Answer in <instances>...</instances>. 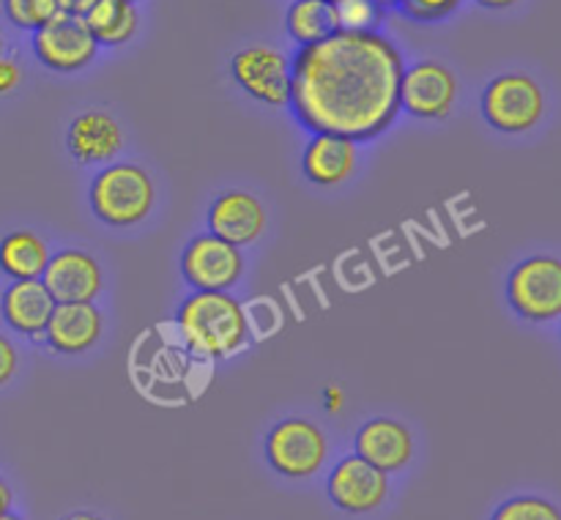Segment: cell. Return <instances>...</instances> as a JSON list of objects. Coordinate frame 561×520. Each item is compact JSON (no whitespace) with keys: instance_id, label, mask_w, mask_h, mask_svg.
Returning <instances> with one entry per match:
<instances>
[{"instance_id":"31","label":"cell","mask_w":561,"mask_h":520,"mask_svg":"<svg viewBox=\"0 0 561 520\" xmlns=\"http://www.w3.org/2000/svg\"><path fill=\"white\" fill-rule=\"evenodd\" d=\"M340 403H343V397H340V394H337V389L332 386V389H329V408L334 411V408H337Z\"/></svg>"},{"instance_id":"16","label":"cell","mask_w":561,"mask_h":520,"mask_svg":"<svg viewBox=\"0 0 561 520\" xmlns=\"http://www.w3.org/2000/svg\"><path fill=\"white\" fill-rule=\"evenodd\" d=\"M102 326L104 317L93 301H88V304H55L44 334H47V343L60 354H82L91 345H96V339L102 337Z\"/></svg>"},{"instance_id":"33","label":"cell","mask_w":561,"mask_h":520,"mask_svg":"<svg viewBox=\"0 0 561 520\" xmlns=\"http://www.w3.org/2000/svg\"><path fill=\"white\" fill-rule=\"evenodd\" d=\"M378 3H381V5H387V3H394V0H378Z\"/></svg>"},{"instance_id":"24","label":"cell","mask_w":561,"mask_h":520,"mask_svg":"<svg viewBox=\"0 0 561 520\" xmlns=\"http://www.w3.org/2000/svg\"><path fill=\"white\" fill-rule=\"evenodd\" d=\"M381 11L383 5L378 0H343V3H337L340 31H376L378 20H381Z\"/></svg>"},{"instance_id":"12","label":"cell","mask_w":561,"mask_h":520,"mask_svg":"<svg viewBox=\"0 0 561 520\" xmlns=\"http://www.w3.org/2000/svg\"><path fill=\"white\" fill-rule=\"evenodd\" d=\"M42 282L55 304H88L102 293V268L82 250H64L49 257Z\"/></svg>"},{"instance_id":"23","label":"cell","mask_w":561,"mask_h":520,"mask_svg":"<svg viewBox=\"0 0 561 520\" xmlns=\"http://www.w3.org/2000/svg\"><path fill=\"white\" fill-rule=\"evenodd\" d=\"M491 520H561L557 504L540 496H515L507 498L502 507L493 512Z\"/></svg>"},{"instance_id":"21","label":"cell","mask_w":561,"mask_h":520,"mask_svg":"<svg viewBox=\"0 0 561 520\" xmlns=\"http://www.w3.org/2000/svg\"><path fill=\"white\" fill-rule=\"evenodd\" d=\"M285 27L299 47L321 42L340 31L337 5L329 0H294L285 14Z\"/></svg>"},{"instance_id":"7","label":"cell","mask_w":561,"mask_h":520,"mask_svg":"<svg viewBox=\"0 0 561 520\" xmlns=\"http://www.w3.org/2000/svg\"><path fill=\"white\" fill-rule=\"evenodd\" d=\"M233 80L257 102L268 107H288L290 102V58L274 47L239 49L230 58Z\"/></svg>"},{"instance_id":"10","label":"cell","mask_w":561,"mask_h":520,"mask_svg":"<svg viewBox=\"0 0 561 520\" xmlns=\"http://www.w3.org/2000/svg\"><path fill=\"white\" fill-rule=\"evenodd\" d=\"M181 271L197 290H228L244 271L239 246L217 239L214 233L195 235L181 255Z\"/></svg>"},{"instance_id":"2","label":"cell","mask_w":561,"mask_h":520,"mask_svg":"<svg viewBox=\"0 0 561 520\" xmlns=\"http://www.w3.org/2000/svg\"><path fill=\"white\" fill-rule=\"evenodd\" d=\"M179 328L190 348L208 359L236 354L247 343V312L228 290H197L181 304Z\"/></svg>"},{"instance_id":"18","label":"cell","mask_w":561,"mask_h":520,"mask_svg":"<svg viewBox=\"0 0 561 520\" xmlns=\"http://www.w3.org/2000/svg\"><path fill=\"white\" fill-rule=\"evenodd\" d=\"M69 14L80 16L96 44H124L137 31V9L129 0H69Z\"/></svg>"},{"instance_id":"11","label":"cell","mask_w":561,"mask_h":520,"mask_svg":"<svg viewBox=\"0 0 561 520\" xmlns=\"http://www.w3.org/2000/svg\"><path fill=\"white\" fill-rule=\"evenodd\" d=\"M327 493L332 504L343 512L367 515L383 507L389 498V474L378 471L359 454L343 458L332 469L327 482Z\"/></svg>"},{"instance_id":"32","label":"cell","mask_w":561,"mask_h":520,"mask_svg":"<svg viewBox=\"0 0 561 520\" xmlns=\"http://www.w3.org/2000/svg\"><path fill=\"white\" fill-rule=\"evenodd\" d=\"M0 520H20V518H16V515H14V512H5V515H3V518H0Z\"/></svg>"},{"instance_id":"17","label":"cell","mask_w":561,"mask_h":520,"mask_svg":"<svg viewBox=\"0 0 561 520\" xmlns=\"http://www.w3.org/2000/svg\"><path fill=\"white\" fill-rule=\"evenodd\" d=\"M305 175L318 186H337L356 170V142L337 135H316L301 157Z\"/></svg>"},{"instance_id":"15","label":"cell","mask_w":561,"mask_h":520,"mask_svg":"<svg viewBox=\"0 0 561 520\" xmlns=\"http://www.w3.org/2000/svg\"><path fill=\"white\" fill-rule=\"evenodd\" d=\"M66 140H69L71 157L85 164H102L124 148V131L110 113L88 109L71 120Z\"/></svg>"},{"instance_id":"9","label":"cell","mask_w":561,"mask_h":520,"mask_svg":"<svg viewBox=\"0 0 561 520\" xmlns=\"http://www.w3.org/2000/svg\"><path fill=\"white\" fill-rule=\"evenodd\" d=\"M96 49L93 33L75 14H60L58 20L33 31V53L53 71L85 69L96 58Z\"/></svg>"},{"instance_id":"19","label":"cell","mask_w":561,"mask_h":520,"mask_svg":"<svg viewBox=\"0 0 561 520\" xmlns=\"http://www.w3.org/2000/svg\"><path fill=\"white\" fill-rule=\"evenodd\" d=\"M53 310L55 301L42 279H16L3 293V317L11 328L31 337L44 334Z\"/></svg>"},{"instance_id":"1","label":"cell","mask_w":561,"mask_h":520,"mask_svg":"<svg viewBox=\"0 0 561 520\" xmlns=\"http://www.w3.org/2000/svg\"><path fill=\"white\" fill-rule=\"evenodd\" d=\"M403 55L378 31H337L290 58V109L312 135L370 140L400 109Z\"/></svg>"},{"instance_id":"5","label":"cell","mask_w":561,"mask_h":520,"mask_svg":"<svg viewBox=\"0 0 561 520\" xmlns=\"http://www.w3.org/2000/svg\"><path fill=\"white\" fill-rule=\"evenodd\" d=\"M510 304L526 321L546 323L561 315V263L537 255L518 263L507 282Z\"/></svg>"},{"instance_id":"20","label":"cell","mask_w":561,"mask_h":520,"mask_svg":"<svg viewBox=\"0 0 561 520\" xmlns=\"http://www.w3.org/2000/svg\"><path fill=\"white\" fill-rule=\"evenodd\" d=\"M49 250L31 230H16L0 241V268L11 279H42L49 263Z\"/></svg>"},{"instance_id":"37","label":"cell","mask_w":561,"mask_h":520,"mask_svg":"<svg viewBox=\"0 0 561 520\" xmlns=\"http://www.w3.org/2000/svg\"><path fill=\"white\" fill-rule=\"evenodd\" d=\"M129 3H135V0H129Z\"/></svg>"},{"instance_id":"4","label":"cell","mask_w":561,"mask_h":520,"mask_svg":"<svg viewBox=\"0 0 561 520\" xmlns=\"http://www.w3.org/2000/svg\"><path fill=\"white\" fill-rule=\"evenodd\" d=\"M327 436L310 419H285L272 427L266 438V458L277 474L288 479H307L327 463Z\"/></svg>"},{"instance_id":"36","label":"cell","mask_w":561,"mask_h":520,"mask_svg":"<svg viewBox=\"0 0 561 520\" xmlns=\"http://www.w3.org/2000/svg\"><path fill=\"white\" fill-rule=\"evenodd\" d=\"M66 11H69V0H66Z\"/></svg>"},{"instance_id":"25","label":"cell","mask_w":561,"mask_h":520,"mask_svg":"<svg viewBox=\"0 0 561 520\" xmlns=\"http://www.w3.org/2000/svg\"><path fill=\"white\" fill-rule=\"evenodd\" d=\"M411 20L416 22H438L447 20L455 9L460 5V0H394Z\"/></svg>"},{"instance_id":"34","label":"cell","mask_w":561,"mask_h":520,"mask_svg":"<svg viewBox=\"0 0 561 520\" xmlns=\"http://www.w3.org/2000/svg\"><path fill=\"white\" fill-rule=\"evenodd\" d=\"M329 3H334V5H337V3H343V0H329Z\"/></svg>"},{"instance_id":"22","label":"cell","mask_w":561,"mask_h":520,"mask_svg":"<svg viewBox=\"0 0 561 520\" xmlns=\"http://www.w3.org/2000/svg\"><path fill=\"white\" fill-rule=\"evenodd\" d=\"M5 14L16 27L38 31L69 11H66V0H5Z\"/></svg>"},{"instance_id":"6","label":"cell","mask_w":561,"mask_h":520,"mask_svg":"<svg viewBox=\"0 0 561 520\" xmlns=\"http://www.w3.org/2000/svg\"><path fill=\"white\" fill-rule=\"evenodd\" d=\"M482 113L499 131H526L546 113L540 85L526 74H502L482 93Z\"/></svg>"},{"instance_id":"26","label":"cell","mask_w":561,"mask_h":520,"mask_svg":"<svg viewBox=\"0 0 561 520\" xmlns=\"http://www.w3.org/2000/svg\"><path fill=\"white\" fill-rule=\"evenodd\" d=\"M14 372H16V350L14 345H11V339H5L3 334H0V386L11 381Z\"/></svg>"},{"instance_id":"14","label":"cell","mask_w":561,"mask_h":520,"mask_svg":"<svg viewBox=\"0 0 561 520\" xmlns=\"http://www.w3.org/2000/svg\"><path fill=\"white\" fill-rule=\"evenodd\" d=\"M356 454L383 474L405 469L414 454V438L409 427L394 419H373L356 432Z\"/></svg>"},{"instance_id":"29","label":"cell","mask_w":561,"mask_h":520,"mask_svg":"<svg viewBox=\"0 0 561 520\" xmlns=\"http://www.w3.org/2000/svg\"><path fill=\"white\" fill-rule=\"evenodd\" d=\"M480 5H485V9H510V5H515L518 0H477Z\"/></svg>"},{"instance_id":"8","label":"cell","mask_w":561,"mask_h":520,"mask_svg":"<svg viewBox=\"0 0 561 520\" xmlns=\"http://www.w3.org/2000/svg\"><path fill=\"white\" fill-rule=\"evenodd\" d=\"M458 96V80L438 60H420L400 77V107L425 120L447 118Z\"/></svg>"},{"instance_id":"3","label":"cell","mask_w":561,"mask_h":520,"mask_svg":"<svg viewBox=\"0 0 561 520\" xmlns=\"http://www.w3.org/2000/svg\"><path fill=\"white\" fill-rule=\"evenodd\" d=\"M91 206L102 222L129 228L151 213L153 181L135 164H110L93 178Z\"/></svg>"},{"instance_id":"35","label":"cell","mask_w":561,"mask_h":520,"mask_svg":"<svg viewBox=\"0 0 561 520\" xmlns=\"http://www.w3.org/2000/svg\"><path fill=\"white\" fill-rule=\"evenodd\" d=\"M0 53H3V38H0Z\"/></svg>"},{"instance_id":"28","label":"cell","mask_w":561,"mask_h":520,"mask_svg":"<svg viewBox=\"0 0 561 520\" xmlns=\"http://www.w3.org/2000/svg\"><path fill=\"white\" fill-rule=\"evenodd\" d=\"M11 501H14V496H11V487L0 479V518H3L5 512H11Z\"/></svg>"},{"instance_id":"27","label":"cell","mask_w":561,"mask_h":520,"mask_svg":"<svg viewBox=\"0 0 561 520\" xmlns=\"http://www.w3.org/2000/svg\"><path fill=\"white\" fill-rule=\"evenodd\" d=\"M20 80H22L20 66L9 58H0V96L14 91V88L20 85Z\"/></svg>"},{"instance_id":"13","label":"cell","mask_w":561,"mask_h":520,"mask_svg":"<svg viewBox=\"0 0 561 520\" xmlns=\"http://www.w3.org/2000/svg\"><path fill=\"white\" fill-rule=\"evenodd\" d=\"M208 228L217 239L233 246L255 244L266 228V211L250 192H225L208 208Z\"/></svg>"},{"instance_id":"30","label":"cell","mask_w":561,"mask_h":520,"mask_svg":"<svg viewBox=\"0 0 561 520\" xmlns=\"http://www.w3.org/2000/svg\"><path fill=\"white\" fill-rule=\"evenodd\" d=\"M64 520H104L102 518V515H93V512H82V509H80V512H71V515H66V518Z\"/></svg>"}]
</instances>
